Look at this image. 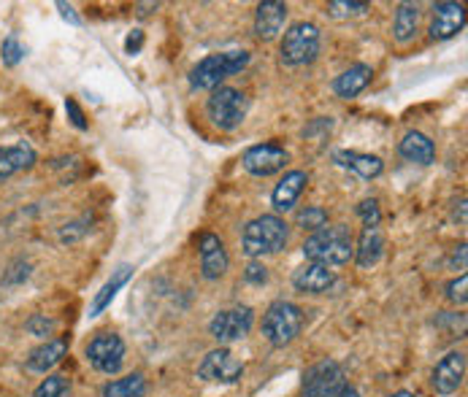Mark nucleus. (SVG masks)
I'll list each match as a JSON object with an SVG mask.
<instances>
[{
  "label": "nucleus",
  "mask_w": 468,
  "mask_h": 397,
  "mask_svg": "<svg viewBox=\"0 0 468 397\" xmlns=\"http://www.w3.org/2000/svg\"><path fill=\"white\" fill-rule=\"evenodd\" d=\"M87 363L106 376H114L122 371L125 363V341L117 333H98L87 344Z\"/></svg>",
  "instance_id": "obj_8"
},
{
  "label": "nucleus",
  "mask_w": 468,
  "mask_h": 397,
  "mask_svg": "<svg viewBox=\"0 0 468 397\" xmlns=\"http://www.w3.org/2000/svg\"><path fill=\"white\" fill-rule=\"evenodd\" d=\"M333 162L342 165V168H347V171H352V173H358L360 179H377L385 171V162L377 154H363V152H352V149L336 152L333 154Z\"/></svg>",
  "instance_id": "obj_20"
},
{
  "label": "nucleus",
  "mask_w": 468,
  "mask_h": 397,
  "mask_svg": "<svg viewBox=\"0 0 468 397\" xmlns=\"http://www.w3.org/2000/svg\"><path fill=\"white\" fill-rule=\"evenodd\" d=\"M228 265H230V257H228L225 244L220 241V235L203 233L201 235V271H203V279H209V282L222 279L228 273Z\"/></svg>",
  "instance_id": "obj_14"
},
{
  "label": "nucleus",
  "mask_w": 468,
  "mask_h": 397,
  "mask_svg": "<svg viewBox=\"0 0 468 397\" xmlns=\"http://www.w3.org/2000/svg\"><path fill=\"white\" fill-rule=\"evenodd\" d=\"M320 46H323L320 27L312 22H295L285 30L279 54H282V62L287 68H304V65H312L317 60Z\"/></svg>",
  "instance_id": "obj_3"
},
{
  "label": "nucleus",
  "mask_w": 468,
  "mask_h": 397,
  "mask_svg": "<svg viewBox=\"0 0 468 397\" xmlns=\"http://www.w3.org/2000/svg\"><path fill=\"white\" fill-rule=\"evenodd\" d=\"M385 254V235H382V227L379 225H369L363 227L358 244H355V263L360 268H371L382 260Z\"/></svg>",
  "instance_id": "obj_21"
},
{
  "label": "nucleus",
  "mask_w": 468,
  "mask_h": 397,
  "mask_svg": "<svg viewBox=\"0 0 468 397\" xmlns=\"http://www.w3.org/2000/svg\"><path fill=\"white\" fill-rule=\"evenodd\" d=\"M398 152H401L404 160L417 162V165H431V162H436V146H434V141H431L426 133H420V130H409V133L401 138Z\"/></svg>",
  "instance_id": "obj_23"
},
{
  "label": "nucleus",
  "mask_w": 468,
  "mask_h": 397,
  "mask_svg": "<svg viewBox=\"0 0 468 397\" xmlns=\"http://www.w3.org/2000/svg\"><path fill=\"white\" fill-rule=\"evenodd\" d=\"M358 217L363 219V227H369V225H379V222H382L379 203H377V200H363V203L358 206Z\"/></svg>",
  "instance_id": "obj_33"
},
{
  "label": "nucleus",
  "mask_w": 468,
  "mask_h": 397,
  "mask_svg": "<svg viewBox=\"0 0 468 397\" xmlns=\"http://www.w3.org/2000/svg\"><path fill=\"white\" fill-rule=\"evenodd\" d=\"M466 379V355L463 352H450L447 357H442V363L434 368V390L439 395H455L461 390Z\"/></svg>",
  "instance_id": "obj_13"
},
{
  "label": "nucleus",
  "mask_w": 468,
  "mask_h": 397,
  "mask_svg": "<svg viewBox=\"0 0 468 397\" xmlns=\"http://www.w3.org/2000/svg\"><path fill=\"white\" fill-rule=\"evenodd\" d=\"M301 328H304V314H301V309L295 303L276 300V303H271L266 309L263 336L268 338L271 346H276V349L290 346L301 336Z\"/></svg>",
  "instance_id": "obj_5"
},
{
  "label": "nucleus",
  "mask_w": 468,
  "mask_h": 397,
  "mask_svg": "<svg viewBox=\"0 0 468 397\" xmlns=\"http://www.w3.org/2000/svg\"><path fill=\"white\" fill-rule=\"evenodd\" d=\"M33 397H70V382L65 376H46L38 387Z\"/></svg>",
  "instance_id": "obj_28"
},
{
  "label": "nucleus",
  "mask_w": 468,
  "mask_h": 397,
  "mask_svg": "<svg viewBox=\"0 0 468 397\" xmlns=\"http://www.w3.org/2000/svg\"><path fill=\"white\" fill-rule=\"evenodd\" d=\"M35 165V149L27 141L11 143V146H0V181L11 179L14 173L30 171Z\"/></svg>",
  "instance_id": "obj_18"
},
{
  "label": "nucleus",
  "mask_w": 468,
  "mask_h": 397,
  "mask_svg": "<svg viewBox=\"0 0 468 397\" xmlns=\"http://www.w3.org/2000/svg\"><path fill=\"white\" fill-rule=\"evenodd\" d=\"M247 111H249V100L236 87H217L211 89V97L206 100V114L211 125L225 133L236 130L247 119Z\"/></svg>",
  "instance_id": "obj_6"
},
{
  "label": "nucleus",
  "mask_w": 468,
  "mask_h": 397,
  "mask_svg": "<svg viewBox=\"0 0 468 397\" xmlns=\"http://www.w3.org/2000/svg\"><path fill=\"white\" fill-rule=\"evenodd\" d=\"M27 333L35 336V338H46L49 341V336L54 333V319H49L46 314H33L27 319Z\"/></svg>",
  "instance_id": "obj_31"
},
{
  "label": "nucleus",
  "mask_w": 468,
  "mask_h": 397,
  "mask_svg": "<svg viewBox=\"0 0 468 397\" xmlns=\"http://www.w3.org/2000/svg\"><path fill=\"white\" fill-rule=\"evenodd\" d=\"M57 8L62 11V16H65V19H70L73 24H79V16L73 14V5H65V3H57Z\"/></svg>",
  "instance_id": "obj_37"
},
{
  "label": "nucleus",
  "mask_w": 468,
  "mask_h": 397,
  "mask_svg": "<svg viewBox=\"0 0 468 397\" xmlns=\"http://www.w3.org/2000/svg\"><path fill=\"white\" fill-rule=\"evenodd\" d=\"M445 295H447V300H450V303H455V306H466V300H468V276L466 273H461L458 279L447 282Z\"/></svg>",
  "instance_id": "obj_30"
},
{
  "label": "nucleus",
  "mask_w": 468,
  "mask_h": 397,
  "mask_svg": "<svg viewBox=\"0 0 468 397\" xmlns=\"http://www.w3.org/2000/svg\"><path fill=\"white\" fill-rule=\"evenodd\" d=\"M390 397H417L415 392H409V390H401V392H396V395H390Z\"/></svg>",
  "instance_id": "obj_38"
},
{
  "label": "nucleus",
  "mask_w": 468,
  "mask_h": 397,
  "mask_svg": "<svg viewBox=\"0 0 468 397\" xmlns=\"http://www.w3.org/2000/svg\"><path fill=\"white\" fill-rule=\"evenodd\" d=\"M65 111L70 114V122L79 127V130H87V119H84V111L79 108V103L73 100V97H68L65 100Z\"/></svg>",
  "instance_id": "obj_34"
},
{
  "label": "nucleus",
  "mask_w": 468,
  "mask_h": 397,
  "mask_svg": "<svg viewBox=\"0 0 468 397\" xmlns=\"http://www.w3.org/2000/svg\"><path fill=\"white\" fill-rule=\"evenodd\" d=\"M293 284L304 295H323V292H328L336 284V273H333V268H325V265H317V263H306V265H301L293 273Z\"/></svg>",
  "instance_id": "obj_16"
},
{
  "label": "nucleus",
  "mask_w": 468,
  "mask_h": 397,
  "mask_svg": "<svg viewBox=\"0 0 468 397\" xmlns=\"http://www.w3.org/2000/svg\"><path fill=\"white\" fill-rule=\"evenodd\" d=\"M295 225L304 227V230H309V233H317L323 227H328V211L323 206H306L304 211H298Z\"/></svg>",
  "instance_id": "obj_27"
},
{
  "label": "nucleus",
  "mask_w": 468,
  "mask_h": 397,
  "mask_svg": "<svg viewBox=\"0 0 468 397\" xmlns=\"http://www.w3.org/2000/svg\"><path fill=\"white\" fill-rule=\"evenodd\" d=\"M244 376V365L236 360V355L225 346L209 352L203 363L198 365V379L217 382V384H236Z\"/></svg>",
  "instance_id": "obj_11"
},
{
  "label": "nucleus",
  "mask_w": 468,
  "mask_h": 397,
  "mask_svg": "<svg viewBox=\"0 0 468 397\" xmlns=\"http://www.w3.org/2000/svg\"><path fill=\"white\" fill-rule=\"evenodd\" d=\"M249 65V54L247 51H220V54H209L203 57L192 70H190V84L195 89H217L222 87V81L239 70H244Z\"/></svg>",
  "instance_id": "obj_4"
},
{
  "label": "nucleus",
  "mask_w": 468,
  "mask_h": 397,
  "mask_svg": "<svg viewBox=\"0 0 468 397\" xmlns=\"http://www.w3.org/2000/svg\"><path fill=\"white\" fill-rule=\"evenodd\" d=\"M304 397H360V392L347 384L336 360H320L304 374Z\"/></svg>",
  "instance_id": "obj_7"
},
{
  "label": "nucleus",
  "mask_w": 468,
  "mask_h": 397,
  "mask_svg": "<svg viewBox=\"0 0 468 397\" xmlns=\"http://www.w3.org/2000/svg\"><path fill=\"white\" fill-rule=\"evenodd\" d=\"M0 57H3V65H8V68H14V65L24 57V49L19 46L16 35H8V38L3 41V46H0Z\"/></svg>",
  "instance_id": "obj_32"
},
{
  "label": "nucleus",
  "mask_w": 468,
  "mask_h": 397,
  "mask_svg": "<svg viewBox=\"0 0 468 397\" xmlns=\"http://www.w3.org/2000/svg\"><path fill=\"white\" fill-rule=\"evenodd\" d=\"M287 241H290V227L276 214H263V217L247 222V227L241 233V249L252 260L282 252L287 246Z\"/></svg>",
  "instance_id": "obj_2"
},
{
  "label": "nucleus",
  "mask_w": 468,
  "mask_h": 397,
  "mask_svg": "<svg viewBox=\"0 0 468 397\" xmlns=\"http://www.w3.org/2000/svg\"><path fill=\"white\" fill-rule=\"evenodd\" d=\"M371 78H374V68L366 65V62H358V65L347 68L342 76H336L333 92H336L339 97H344V100H352V97H358V95L371 84Z\"/></svg>",
  "instance_id": "obj_19"
},
{
  "label": "nucleus",
  "mask_w": 468,
  "mask_h": 397,
  "mask_svg": "<svg viewBox=\"0 0 468 397\" xmlns=\"http://www.w3.org/2000/svg\"><path fill=\"white\" fill-rule=\"evenodd\" d=\"M244 279H247L249 284H266V282H268V271H266L263 265L252 263V265L244 271Z\"/></svg>",
  "instance_id": "obj_35"
},
{
  "label": "nucleus",
  "mask_w": 468,
  "mask_h": 397,
  "mask_svg": "<svg viewBox=\"0 0 468 397\" xmlns=\"http://www.w3.org/2000/svg\"><path fill=\"white\" fill-rule=\"evenodd\" d=\"M65 355H68V344H65L62 338H49V341H43L38 349L30 352V357H27V371H33V374H46V371L57 368V365L65 360Z\"/></svg>",
  "instance_id": "obj_22"
},
{
  "label": "nucleus",
  "mask_w": 468,
  "mask_h": 397,
  "mask_svg": "<svg viewBox=\"0 0 468 397\" xmlns=\"http://www.w3.org/2000/svg\"><path fill=\"white\" fill-rule=\"evenodd\" d=\"M252 325H255L252 309H249V306H241V309L220 311V314L211 319L209 333H211V338H214L217 344L225 346V344H236V341L247 338L249 330H252Z\"/></svg>",
  "instance_id": "obj_9"
},
{
  "label": "nucleus",
  "mask_w": 468,
  "mask_h": 397,
  "mask_svg": "<svg viewBox=\"0 0 468 397\" xmlns=\"http://www.w3.org/2000/svg\"><path fill=\"white\" fill-rule=\"evenodd\" d=\"M306 184H309L306 171H290V173H285V176L279 179V184L274 187V192H271V206H274V211H276V214L290 211V208L298 203V198H301V192L306 189Z\"/></svg>",
  "instance_id": "obj_17"
},
{
  "label": "nucleus",
  "mask_w": 468,
  "mask_h": 397,
  "mask_svg": "<svg viewBox=\"0 0 468 397\" xmlns=\"http://www.w3.org/2000/svg\"><path fill=\"white\" fill-rule=\"evenodd\" d=\"M144 392H146V382L138 374H130L125 379L108 382L103 387V397H144Z\"/></svg>",
  "instance_id": "obj_26"
},
{
  "label": "nucleus",
  "mask_w": 468,
  "mask_h": 397,
  "mask_svg": "<svg viewBox=\"0 0 468 397\" xmlns=\"http://www.w3.org/2000/svg\"><path fill=\"white\" fill-rule=\"evenodd\" d=\"M287 14H290V8L282 0H266V3H260L257 11H255V35L260 41H274L282 32V27H285Z\"/></svg>",
  "instance_id": "obj_15"
},
{
  "label": "nucleus",
  "mask_w": 468,
  "mask_h": 397,
  "mask_svg": "<svg viewBox=\"0 0 468 397\" xmlns=\"http://www.w3.org/2000/svg\"><path fill=\"white\" fill-rule=\"evenodd\" d=\"M133 276V268L130 265H119L114 273H111V279L100 287V292L92 298V303H89V319H95V317H100L108 306H111V300L117 298V292L127 284V279Z\"/></svg>",
  "instance_id": "obj_24"
},
{
  "label": "nucleus",
  "mask_w": 468,
  "mask_h": 397,
  "mask_svg": "<svg viewBox=\"0 0 468 397\" xmlns=\"http://www.w3.org/2000/svg\"><path fill=\"white\" fill-rule=\"evenodd\" d=\"M420 30V5L417 3H401L393 19V35L398 43H409Z\"/></svg>",
  "instance_id": "obj_25"
},
{
  "label": "nucleus",
  "mask_w": 468,
  "mask_h": 397,
  "mask_svg": "<svg viewBox=\"0 0 468 397\" xmlns=\"http://www.w3.org/2000/svg\"><path fill=\"white\" fill-rule=\"evenodd\" d=\"M369 11V3H355V0H331L328 3V14L333 19H347V16H358Z\"/></svg>",
  "instance_id": "obj_29"
},
{
  "label": "nucleus",
  "mask_w": 468,
  "mask_h": 397,
  "mask_svg": "<svg viewBox=\"0 0 468 397\" xmlns=\"http://www.w3.org/2000/svg\"><path fill=\"white\" fill-rule=\"evenodd\" d=\"M466 27V8L461 3H436L431 16V38L434 41H450Z\"/></svg>",
  "instance_id": "obj_12"
},
{
  "label": "nucleus",
  "mask_w": 468,
  "mask_h": 397,
  "mask_svg": "<svg viewBox=\"0 0 468 397\" xmlns=\"http://www.w3.org/2000/svg\"><path fill=\"white\" fill-rule=\"evenodd\" d=\"M244 162V171L252 173V176H274L279 171H285V165L290 162V152L279 143H257V146H249L241 157Z\"/></svg>",
  "instance_id": "obj_10"
},
{
  "label": "nucleus",
  "mask_w": 468,
  "mask_h": 397,
  "mask_svg": "<svg viewBox=\"0 0 468 397\" xmlns=\"http://www.w3.org/2000/svg\"><path fill=\"white\" fill-rule=\"evenodd\" d=\"M306 263H317L325 268L347 265L355 257V238L347 225H331L312 233L301 246Z\"/></svg>",
  "instance_id": "obj_1"
},
{
  "label": "nucleus",
  "mask_w": 468,
  "mask_h": 397,
  "mask_svg": "<svg viewBox=\"0 0 468 397\" xmlns=\"http://www.w3.org/2000/svg\"><path fill=\"white\" fill-rule=\"evenodd\" d=\"M141 43H144V32H141V30H133V32L127 35V41H125L127 54H136V51L141 49Z\"/></svg>",
  "instance_id": "obj_36"
}]
</instances>
